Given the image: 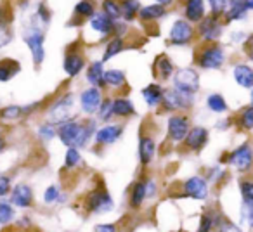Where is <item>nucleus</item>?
<instances>
[{
  "label": "nucleus",
  "mask_w": 253,
  "mask_h": 232,
  "mask_svg": "<svg viewBox=\"0 0 253 232\" xmlns=\"http://www.w3.org/2000/svg\"><path fill=\"white\" fill-rule=\"evenodd\" d=\"M104 77H106V66L101 59H94L88 63L87 70H85V80L90 87H97V88H102L106 90V81H104Z\"/></svg>",
  "instance_id": "nucleus-28"
},
{
  "label": "nucleus",
  "mask_w": 253,
  "mask_h": 232,
  "mask_svg": "<svg viewBox=\"0 0 253 232\" xmlns=\"http://www.w3.org/2000/svg\"><path fill=\"white\" fill-rule=\"evenodd\" d=\"M45 120L54 125H61L68 120L77 118L75 115V95L73 92H63V94L56 95L52 102H49L45 109Z\"/></svg>",
  "instance_id": "nucleus-3"
},
{
  "label": "nucleus",
  "mask_w": 253,
  "mask_h": 232,
  "mask_svg": "<svg viewBox=\"0 0 253 232\" xmlns=\"http://www.w3.org/2000/svg\"><path fill=\"white\" fill-rule=\"evenodd\" d=\"M37 137L42 142H50L57 137V125L50 123V121H42L37 125Z\"/></svg>",
  "instance_id": "nucleus-40"
},
{
  "label": "nucleus",
  "mask_w": 253,
  "mask_h": 232,
  "mask_svg": "<svg viewBox=\"0 0 253 232\" xmlns=\"http://www.w3.org/2000/svg\"><path fill=\"white\" fill-rule=\"evenodd\" d=\"M28 118H30L28 106L9 104V106H4V108H0V125H2V127L19 123V121L28 120Z\"/></svg>",
  "instance_id": "nucleus-22"
},
{
  "label": "nucleus",
  "mask_w": 253,
  "mask_h": 232,
  "mask_svg": "<svg viewBox=\"0 0 253 232\" xmlns=\"http://www.w3.org/2000/svg\"><path fill=\"white\" fill-rule=\"evenodd\" d=\"M246 52H248L250 59L253 61V39H250L248 43H246Z\"/></svg>",
  "instance_id": "nucleus-56"
},
{
  "label": "nucleus",
  "mask_w": 253,
  "mask_h": 232,
  "mask_svg": "<svg viewBox=\"0 0 253 232\" xmlns=\"http://www.w3.org/2000/svg\"><path fill=\"white\" fill-rule=\"evenodd\" d=\"M12 175L11 173H2L0 172V199H5L9 197L12 191Z\"/></svg>",
  "instance_id": "nucleus-45"
},
{
  "label": "nucleus",
  "mask_w": 253,
  "mask_h": 232,
  "mask_svg": "<svg viewBox=\"0 0 253 232\" xmlns=\"http://www.w3.org/2000/svg\"><path fill=\"white\" fill-rule=\"evenodd\" d=\"M111 97H113V115H115L116 120L125 121L137 115V108H135L134 101L126 94L111 95Z\"/></svg>",
  "instance_id": "nucleus-21"
},
{
  "label": "nucleus",
  "mask_w": 253,
  "mask_h": 232,
  "mask_svg": "<svg viewBox=\"0 0 253 232\" xmlns=\"http://www.w3.org/2000/svg\"><path fill=\"white\" fill-rule=\"evenodd\" d=\"M194 104V95L184 94V92L177 90L173 87H167L165 94H163V102H162V111L163 113H182L189 111Z\"/></svg>",
  "instance_id": "nucleus-5"
},
{
  "label": "nucleus",
  "mask_w": 253,
  "mask_h": 232,
  "mask_svg": "<svg viewBox=\"0 0 253 232\" xmlns=\"http://www.w3.org/2000/svg\"><path fill=\"white\" fill-rule=\"evenodd\" d=\"M224 177V170L220 166H215L213 170H210V173L207 175V180L208 182H218V180Z\"/></svg>",
  "instance_id": "nucleus-53"
},
{
  "label": "nucleus",
  "mask_w": 253,
  "mask_h": 232,
  "mask_svg": "<svg viewBox=\"0 0 253 232\" xmlns=\"http://www.w3.org/2000/svg\"><path fill=\"white\" fill-rule=\"evenodd\" d=\"M23 42L28 47L30 56H32V63L35 68H40L45 61V33L47 26L42 25L39 19L30 14L26 25L23 26Z\"/></svg>",
  "instance_id": "nucleus-1"
},
{
  "label": "nucleus",
  "mask_w": 253,
  "mask_h": 232,
  "mask_svg": "<svg viewBox=\"0 0 253 232\" xmlns=\"http://www.w3.org/2000/svg\"><path fill=\"white\" fill-rule=\"evenodd\" d=\"M21 71V63L12 57L0 59V83H7Z\"/></svg>",
  "instance_id": "nucleus-32"
},
{
  "label": "nucleus",
  "mask_w": 253,
  "mask_h": 232,
  "mask_svg": "<svg viewBox=\"0 0 253 232\" xmlns=\"http://www.w3.org/2000/svg\"><path fill=\"white\" fill-rule=\"evenodd\" d=\"M246 9H253V0H245Z\"/></svg>",
  "instance_id": "nucleus-58"
},
{
  "label": "nucleus",
  "mask_w": 253,
  "mask_h": 232,
  "mask_svg": "<svg viewBox=\"0 0 253 232\" xmlns=\"http://www.w3.org/2000/svg\"><path fill=\"white\" fill-rule=\"evenodd\" d=\"M126 203L132 211L142 210L146 203H148V196H146V182H144V173H141L139 179H135L128 187V196H126Z\"/></svg>",
  "instance_id": "nucleus-18"
},
{
  "label": "nucleus",
  "mask_w": 253,
  "mask_h": 232,
  "mask_svg": "<svg viewBox=\"0 0 253 232\" xmlns=\"http://www.w3.org/2000/svg\"><path fill=\"white\" fill-rule=\"evenodd\" d=\"M106 90H109L111 94L118 95L123 94V90L128 88V83H126V73L120 68H106Z\"/></svg>",
  "instance_id": "nucleus-24"
},
{
  "label": "nucleus",
  "mask_w": 253,
  "mask_h": 232,
  "mask_svg": "<svg viewBox=\"0 0 253 232\" xmlns=\"http://www.w3.org/2000/svg\"><path fill=\"white\" fill-rule=\"evenodd\" d=\"M151 71H153V77L156 78V81L163 83V81L172 80L177 70L169 54H158L151 64Z\"/></svg>",
  "instance_id": "nucleus-17"
},
{
  "label": "nucleus",
  "mask_w": 253,
  "mask_h": 232,
  "mask_svg": "<svg viewBox=\"0 0 253 232\" xmlns=\"http://www.w3.org/2000/svg\"><path fill=\"white\" fill-rule=\"evenodd\" d=\"M0 232H30V231H23V229H18L16 225H9V227H4Z\"/></svg>",
  "instance_id": "nucleus-55"
},
{
  "label": "nucleus",
  "mask_w": 253,
  "mask_h": 232,
  "mask_svg": "<svg viewBox=\"0 0 253 232\" xmlns=\"http://www.w3.org/2000/svg\"><path fill=\"white\" fill-rule=\"evenodd\" d=\"M218 232H243V229L239 225L232 224L231 220H225L222 222V225L218 227Z\"/></svg>",
  "instance_id": "nucleus-52"
},
{
  "label": "nucleus",
  "mask_w": 253,
  "mask_h": 232,
  "mask_svg": "<svg viewBox=\"0 0 253 232\" xmlns=\"http://www.w3.org/2000/svg\"><path fill=\"white\" fill-rule=\"evenodd\" d=\"M141 0H122V14L123 23L132 25L134 21L139 19V12H141Z\"/></svg>",
  "instance_id": "nucleus-33"
},
{
  "label": "nucleus",
  "mask_w": 253,
  "mask_h": 232,
  "mask_svg": "<svg viewBox=\"0 0 253 232\" xmlns=\"http://www.w3.org/2000/svg\"><path fill=\"white\" fill-rule=\"evenodd\" d=\"M241 125L246 128V130H252V128H253V106L243 109V113H241Z\"/></svg>",
  "instance_id": "nucleus-50"
},
{
  "label": "nucleus",
  "mask_w": 253,
  "mask_h": 232,
  "mask_svg": "<svg viewBox=\"0 0 253 232\" xmlns=\"http://www.w3.org/2000/svg\"><path fill=\"white\" fill-rule=\"evenodd\" d=\"M227 163L231 166H234L238 172L245 173V172H250L253 166V149L248 142L241 144L239 148H236L234 151L229 155L227 158Z\"/></svg>",
  "instance_id": "nucleus-16"
},
{
  "label": "nucleus",
  "mask_w": 253,
  "mask_h": 232,
  "mask_svg": "<svg viewBox=\"0 0 253 232\" xmlns=\"http://www.w3.org/2000/svg\"><path fill=\"white\" fill-rule=\"evenodd\" d=\"M94 232H120V227L115 222H104V224H95Z\"/></svg>",
  "instance_id": "nucleus-51"
},
{
  "label": "nucleus",
  "mask_w": 253,
  "mask_h": 232,
  "mask_svg": "<svg viewBox=\"0 0 253 232\" xmlns=\"http://www.w3.org/2000/svg\"><path fill=\"white\" fill-rule=\"evenodd\" d=\"M194 35H196V28L193 26V23H189L184 18H179L170 26L167 42L172 47H186L194 40Z\"/></svg>",
  "instance_id": "nucleus-7"
},
{
  "label": "nucleus",
  "mask_w": 253,
  "mask_h": 232,
  "mask_svg": "<svg viewBox=\"0 0 253 232\" xmlns=\"http://www.w3.org/2000/svg\"><path fill=\"white\" fill-rule=\"evenodd\" d=\"M155 2H156V4H160V5H163V7L169 9V7H172V5L175 4L177 0H155Z\"/></svg>",
  "instance_id": "nucleus-54"
},
{
  "label": "nucleus",
  "mask_w": 253,
  "mask_h": 232,
  "mask_svg": "<svg viewBox=\"0 0 253 232\" xmlns=\"http://www.w3.org/2000/svg\"><path fill=\"white\" fill-rule=\"evenodd\" d=\"M14 21V11H12V5L7 2H0V23H7L12 25Z\"/></svg>",
  "instance_id": "nucleus-47"
},
{
  "label": "nucleus",
  "mask_w": 253,
  "mask_h": 232,
  "mask_svg": "<svg viewBox=\"0 0 253 232\" xmlns=\"http://www.w3.org/2000/svg\"><path fill=\"white\" fill-rule=\"evenodd\" d=\"M101 12H104L115 23L123 21L122 14V0H101Z\"/></svg>",
  "instance_id": "nucleus-34"
},
{
  "label": "nucleus",
  "mask_w": 253,
  "mask_h": 232,
  "mask_svg": "<svg viewBox=\"0 0 253 232\" xmlns=\"http://www.w3.org/2000/svg\"><path fill=\"white\" fill-rule=\"evenodd\" d=\"M163 94H165V87H163L160 81H151V83H148L146 87L141 88L142 101H144V104L148 106L149 109H153V111L162 108Z\"/></svg>",
  "instance_id": "nucleus-23"
},
{
  "label": "nucleus",
  "mask_w": 253,
  "mask_h": 232,
  "mask_svg": "<svg viewBox=\"0 0 253 232\" xmlns=\"http://www.w3.org/2000/svg\"><path fill=\"white\" fill-rule=\"evenodd\" d=\"M88 66L87 54L84 50V43L73 42L64 49L63 56V71L68 78H78L82 73H85Z\"/></svg>",
  "instance_id": "nucleus-4"
},
{
  "label": "nucleus",
  "mask_w": 253,
  "mask_h": 232,
  "mask_svg": "<svg viewBox=\"0 0 253 232\" xmlns=\"http://www.w3.org/2000/svg\"><path fill=\"white\" fill-rule=\"evenodd\" d=\"M82 208L87 215H106L115 210V199L102 182H97L82 199Z\"/></svg>",
  "instance_id": "nucleus-2"
},
{
  "label": "nucleus",
  "mask_w": 253,
  "mask_h": 232,
  "mask_svg": "<svg viewBox=\"0 0 253 232\" xmlns=\"http://www.w3.org/2000/svg\"><path fill=\"white\" fill-rule=\"evenodd\" d=\"M88 26V32L97 35L99 39L102 40H108L109 37H113L116 33V23L113 19H109L104 12L97 11L90 19L87 21Z\"/></svg>",
  "instance_id": "nucleus-15"
},
{
  "label": "nucleus",
  "mask_w": 253,
  "mask_h": 232,
  "mask_svg": "<svg viewBox=\"0 0 253 232\" xmlns=\"http://www.w3.org/2000/svg\"><path fill=\"white\" fill-rule=\"evenodd\" d=\"M208 144V130L201 125H196V127H191L187 137L184 139L182 146L191 153H200L205 146Z\"/></svg>",
  "instance_id": "nucleus-26"
},
{
  "label": "nucleus",
  "mask_w": 253,
  "mask_h": 232,
  "mask_svg": "<svg viewBox=\"0 0 253 232\" xmlns=\"http://www.w3.org/2000/svg\"><path fill=\"white\" fill-rule=\"evenodd\" d=\"M239 220H241L243 225L253 227V204H245V203H243L241 213H239Z\"/></svg>",
  "instance_id": "nucleus-49"
},
{
  "label": "nucleus",
  "mask_w": 253,
  "mask_h": 232,
  "mask_svg": "<svg viewBox=\"0 0 253 232\" xmlns=\"http://www.w3.org/2000/svg\"><path fill=\"white\" fill-rule=\"evenodd\" d=\"M33 16H35L42 25H45L47 28H49L50 21H52V11H50V7L43 2V0H40L39 4H37L35 11H33Z\"/></svg>",
  "instance_id": "nucleus-41"
},
{
  "label": "nucleus",
  "mask_w": 253,
  "mask_h": 232,
  "mask_svg": "<svg viewBox=\"0 0 253 232\" xmlns=\"http://www.w3.org/2000/svg\"><path fill=\"white\" fill-rule=\"evenodd\" d=\"M156 153H158L156 137L151 132H146L144 128H141V132H139V144H137V158L142 172H146L148 166L153 165V161L156 159Z\"/></svg>",
  "instance_id": "nucleus-6"
},
{
  "label": "nucleus",
  "mask_w": 253,
  "mask_h": 232,
  "mask_svg": "<svg viewBox=\"0 0 253 232\" xmlns=\"http://www.w3.org/2000/svg\"><path fill=\"white\" fill-rule=\"evenodd\" d=\"M205 18V0H184V19L200 23Z\"/></svg>",
  "instance_id": "nucleus-30"
},
{
  "label": "nucleus",
  "mask_w": 253,
  "mask_h": 232,
  "mask_svg": "<svg viewBox=\"0 0 253 232\" xmlns=\"http://www.w3.org/2000/svg\"><path fill=\"white\" fill-rule=\"evenodd\" d=\"M126 49H130V43H128V40H126V39L118 37V35L109 37V39L104 42V49H102L101 61L104 64L109 63V61L115 59L116 56H120L122 52H125Z\"/></svg>",
  "instance_id": "nucleus-25"
},
{
  "label": "nucleus",
  "mask_w": 253,
  "mask_h": 232,
  "mask_svg": "<svg viewBox=\"0 0 253 232\" xmlns=\"http://www.w3.org/2000/svg\"><path fill=\"white\" fill-rule=\"evenodd\" d=\"M14 40V30H12V25H7V23H0V50L7 49L9 45Z\"/></svg>",
  "instance_id": "nucleus-42"
},
{
  "label": "nucleus",
  "mask_w": 253,
  "mask_h": 232,
  "mask_svg": "<svg viewBox=\"0 0 253 232\" xmlns=\"http://www.w3.org/2000/svg\"><path fill=\"white\" fill-rule=\"evenodd\" d=\"M123 134H125V125L120 121H109L97 128L92 144L99 149L109 148V146H115L123 137Z\"/></svg>",
  "instance_id": "nucleus-9"
},
{
  "label": "nucleus",
  "mask_w": 253,
  "mask_h": 232,
  "mask_svg": "<svg viewBox=\"0 0 253 232\" xmlns=\"http://www.w3.org/2000/svg\"><path fill=\"white\" fill-rule=\"evenodd\" d=\"M225 61L224 49L220 45H207L196 54V64L201 70H218Z\"/></svg>",
  "instance_id": "nucleus-13"
},
{
  "label": "nucleus",
  "mask_w": 253,
  "mask_h": 232,
  "mask_svg": "<svg viewBox=\"0 0 253 232\" xmlns=\"http://www.w3.org/2000/svg\"><path fill=\"white\" fill-rule=\"evenodd\" d=\"M104 90L97 87H85L84 90L78 94V106H80V111L85 116H95L99 106L104 101Z\"/></svg>",
  "instance_id": "nucleus-12"
},
{
  "label": "nucleus",
  "mask_w": 253,
  "mask_h": 232,
  "mask_svg": "<svg viewBox=\"0 0 253 232\" xmlns=\"http://www.w3.org/2000/svg\"><path fill=\"white\" fill-rule=\"evenodd\" d=\"M191 130V120L187 115L173 113L167 118V141L172 144H182Z\"/></svg>",
  "instance_id": "nucleus-8"
},
{
  "label": "nucleus",
  "mask_w": 253,
  "mask_h": 232,
  "mask_svg": "<svg viewBox=\"0 0 253 232\" xmlns=\"http://www.w3.org/2000/svg\"><path fill=\"white\" fill-rule=\"evenodd\" d=\"M42 201H43V204H47V206L63 204L68 201V194L63 193V189H61L59 184H50V186H47L45 191H43Z\"/></svg>",
  "instance_id": "nucleus-31"
},
{
  "label": "nucleus",
  "mask_w": 253,
  "mask_h": 232,
  "mask_svg": "<svg viewBox=\"0 0 253 232\" xmlns=\"http://www.w3.org/2000/svg\"><path fill=\"white\" fill-rule=\"evenodd\" d=\"M5 149H7V139H5V137H0V155H2V153H4Z\"/></svg>",
  "instance_id": "nucleus-57"
},
{
  "label": "nucleus",
  "mask_w": 253,
  "mask_h": 232,
  "mask_svg": "<svg viewBox=\"0 0 253 232\" xmlns=\"http://www.w3.org/2000/svg\"><path fill=\"white\" fill-rule=\"evenodd\" d=\"M222 220L218 218V215H213L210 211H205L200 217V224H198L196 232H211L213 229L220 227Z\"/></svg>",
  "instance_id": "nucleus-38"
},
{
  "label": "nucleus",
  "mask_w": 253,
  "mask_h": 232,
  "mask_svg": "<svg viewBox=\"0 0 253 232\" xmlns=\"http://www.w3.org/2000/svg\"><path fill=\"white\" fill-rule=\"evenodd\" d=\"M232 75H234V80L238 81V85L245 88H252L253 87V70L246 64H236L234 70H232Z\"/></svg>",
  "instance_id": "nucleus-35"
},
{
  "label": "nucleus",
  "mask_w": 253,
  "mask_h": 232,
  "mask_svg": "<svg viewBox=\"0 0 253 232\" xmlns=\"http://www.w3.org/2000/svg\"><path fill=\"white\" fill-rule=\"evenodd\" d=\"M144 182H146V196H148V201H155L160 194L158 180L153 175H146L144 173Z\"/></svg>",
  "instance_id": "nucleus-44"
},
{
  "label": "nucleus",
  "mask_w": 253,
  "mask_h": 232,
  "mask_svg": "<svg viewBox=\"0 0 253 232\" xmlns=\"http://www.w3.org/2000/svg\"><path fill=\"white\" fill-rule=\"evenodd\" d=\"M94 118L102 125L109 123V121L115 120V115H113V97H111V95H106L104 101H102V104L99 106V109H97V113H95Z\"/></svg>",
  "instance_id": "nucleus-37"
},
{
  "label": "nucleus",
  "mask_w": 253,
  "mask_h": 232,
  "mask_svg": "<svg viewBox=\"0 0 253 232\" xmlns=\"http://www.w3.org/2000/svg\"><path fill=\"white\" fill-rule=\"evenodd\" d=\"M208 180L203 175H193L180 184V191L177 193L179 197H191L196 201H205L208 197Z\"/></svg>",
  "instance_id": "nucleus-11"
},
{
  "label": "nucleus",
  "mask_w": 253,
  "mask_h": 232,
  "mask_svg": "<svg viewBox=\"0 0 253 232\" xmlns=\"http://www.w3.org/2000/svg\"><path fill=\"white\" fill-rule=\"evenodd\" d=\"M16 222V208L9 199H0V227H9Z\"/></svg>",
  "instance_id": "nucleus-36"
},
{
  "label": "nucleus",
  "mask_w": 253,
  "mask_h": 232,
  "mask_svg": "<svg viewBox=\"0 0 253 232\" xmlns=\"http://www.w3.org/2000/svg\"><path fill=\"white\" fill-rule=\"evenodd\" d=\"M82 151L77 148H66V153H64V165L63 168L66 170V172H73V170H77L78 166L82 165Z\"/></svg>",
  "instance_id": "nucleus-39"
},
{
  "label": "nucleus",
  "mask_w": 253,
  "mask_h": 232,
  "mask_svg": "<svg viewBox=\"0 0 253 232\" xmlns=\"http://www.w3.org/2000/svg\"><path fill=\"white\" fill-rule=\"evenodd\" d=\"M172 87L189 95L198 94L200 92V73L194 68H179L172 78Z\"/></svg>",
  "instance_id": "nucleus-10"
},
{
  "label": "nucleus",
  "mask_w": 253,
  "mask_h": 232,
  "mask_svg": "<svg viewBox=\"0 0 253 232\" xmlns=\"http://www.w3.org/2000/svg\"><path fill=\"white\" fill-rule=\"evenodd\" d=\"M196 33L200 35L201 40L205 42H217L222 35V25L218 21L217 16H205L200 23H198Z\"/></svg>",
  "instance_id": "nucleus-19"
},
{
  "label": "nucleus",
  "mask_w": 253,
  "mask_h": 232,
  "mask_svg": "<svg viewBox=\"0 0 253 232\" xmlns=\"http://www.w3.org/2000/svg\"><path fill=\"white\" fill-rule=\"evenodd\" d=\"M7 199L11 201L12 206L19 208V210H30V208L35 206V193H33V187L28 182L14 184Z\"/></svg>",
  "instance_id": "nucleus-14"
},
{
  "label": "nucleus",
  "mask_w": 253,
  "mask_h": 232,
  "mask_svg": "<svg viewBox=\"0 0 253 232\" xmlns=\"http://www.w3.org/2000/svg\"><path fill=\"white\" fill-rule=\"evenodd\" d=\"M207 106L210 111L213 113H224L227 111V102H225V99L222 97L220 94H210L207 97Z\"/></svg>",
  "instance_id": "nucleus-43"
},
{
  "label": "nucleus",
  "mask_w": 253,
  "mask_h": 232,
  "mask_svg": "<svg viewBox=\"0 0 253 232\" xmlns=\"http://www.w3.org/2000/svg\"><path fill=\"white\" fill-rule=\"evenodd\" d=\"M252 104H253V90H252Z\"/></svg>",
  "instance_id": "nucleus-60"
},
{
  "label": "nucleus",
  "mask_w": 253,
  "mask_h": 232,
  "mask_svg": "<svg viewBox=\"0 0 253 232\" xmlns=\"http://www.w3.org/2000/svg\"><path fill=\"white\" fill-rule=\"evenodd\" d=\"M82 128V120L80 118H73V120H68L64 123L57 125V139L64 148H75V142L78 139Z\"/></svg>",
  "instance_id": "nucleus-20"
},
{
  "label": "nucleus",
  "mask_w": 253,
  "mask_h": 232,
  "mask_svg": "<svg viewBox=\"0 0 253 232\" xmlns=\"http://www.w3.org/2000/svg\"><path fill=\"white\" fill-rule=\"evenodd\" d=\"M239 191L245 204H253V180H241L239 182Z\"/></svg>",
  "instance_id": "nucleus-46"
},
{
  "label": "nucleus",
  "mask_w": 253,
  "mask_h": 232,
  "mask_svg": "<svg viewBox=\"0 0 253 232\" xmlns=\"http://www.w3.org/2000/svg\"><path fill=\"white\" fill-rule=\"evenodd\" d=\"M208 5H210L211 16H217V18H220L227 11V0H208Z\"/></svg>",
  "instance_id": "nucleus-48"
},
{
  "label": "nucleus",
  "mask_w": 253,
  "mask_h": 232,
  "mask_svg": "<svg viewBox=\"0 0 253 232\" xmlns=\"http://www.w3.org/2000/svg\"><path fill=\"white\" fill-rule=\"evenodd\" d=\"M167 14H169V9L156 4V2H153V4L142 5L141 7L139 21H141L142 25H156V23L162 21L163 18H167Z\"/></svg>",
  "instance_id": "nucleus-29"
},
{
  "label": "nucleus",
  "mask_w": 253,
  "mask_h": 232,
  "mask_svg": "<svg viewBox=\"0 0 253 232\" xmlns=\"http://www.w3.org/2000/svg\"><path fill=\"white\" fill-rule=\"evenodd\" d=\"M0 137H5V134H4V127L0 125Z\"/></svg>",
  "instance_id": "nucleus-59"
},
{
  "label": "nucleus",
  "mask_w": 253,
  "mask_h": 232,
  "mask_svg": "<svg viewBox=\"0 0 253 232\" xmlns=\"http://www.w3.org/2000/svg\"><path fill=\"white\" fill-rule=\"evenodd\" d=\"M95 12H97L95 0H78L73 7V21H70V26H80L82 23L88 21Z\"/></svg>",
  "instance_id": "nucleus-27"
}]
</instances>
